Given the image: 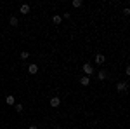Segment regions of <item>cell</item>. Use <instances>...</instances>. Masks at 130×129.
Segmentation results:
<instances>
[{
	"label": "cell",
	"instance_id": "obj_1",
	"mask_svg": "<svg viewBox=\"0 0 130 129\" xmlns=\"http://www.w3.org/2000/svg\"><path fill=\"white\" fill-rule=\"evenodd\" d=\"M82 70H83V73H85L87 77H90V75L94 73V68H92V65H90V63H85V65L82 66Z\"/></svg>",
	"mask_w": 130,
	"mask_h": 129
},
{
	"label": "cell",
	"instance_id": "obj_10",
	"mask_svg": "<svg viewBox=\"0 0 130 129\" xmlns=\"http://www.w3.org/2000/svg\"><path fill=\"white\" fill-rule=\"evenodd\" d=\"M9 23H10V26H18V23H19V19H18L16 16H10V18H9Z\"/></svg>",
	"mask_w": 130,
	"mask_h": 129
},
{
	"label": "cell",
	"instance_id": "obj_4",
	"mask_svg": "<svg viewBox=\"0 0 130 129\" xmlns=\"http://www.w3.org/2000/svg\"><path fill=\"white\" fill-rule=\"evenodd\" d=\"M59 105H61V99L57 98V96H54V98H50V107H52V108H57Z\"/></svg>",
	"mask_w": 130,
	"mask_h": 129
},
{
	"label": "cell",
	"instance_id": "obj_16",
	"mask_svg": "<svg viewBox=\"0 0 130 129\" xmlns=\"http://www.w3.org/2000/svg\"><path fill=\"white\" fill-rule=\"evenodd\" d=\"M28 129H38V127H37V126H30Z\"/></svg>",
	"mask_w": 130,
	"mask_h": 129
},
{
	"label": "cell",
	"instance_id": "obj_15",
	"mask_svg": "<svg viewBox=\"0 0 130 129\" xmlns=\"http://www.w3.org/2000/svg\"><path fill=\"white\" fill-rule=\"evenodd\" d=\"M123 14H125V16H128V14H130V9H128V7H125V9H123Z\"/></svg>",
	"mask_w": 130,
	"mask_h": 129
},
{
	"label": "cell",
	"instance_id": "obj_5",
	"mask_svg": "<svg viewBox=\"0 0 130 129\" xmlns=\"http://www.w3.org/2000/svg\"><path fill=\"white\" fill-rule=\"evenodd\" d=\"M80 84L83 86V87H87V86H90V77H87V75H83V77H80Z\"/></svg>",
	"mask_w": 130,
	"mask_h": 129
},
{
	"label": "cell",
	"instance_id": "obj_11",
	"mask_svg": "<svg viewBox=\"0 0 130 129\" xmlns=\"http://www.w3.org/2000/svg\"><path fill=\"white\" fill-rule=\"evenodd\" d=\"M61 21H62V18H61L59 14H56V16H52V23H54V25H59Z\"/></svg>",
	"mask_w": 130,
	"mask_h": 129
},
{
	"label": "cell",
	"instance_id": "obj_12",
	"mask_svg": "<svg viewBox=\"0 0 130 129\" xmlns=\"http://www.w3.org/2000/svg\"><path fill=\"white\" fill-rule=\"evenodd\" d=\"M71 5L78 9V7H82V5H83V2H82V0H73V2H71Z\"/></svg>",
	"mask_w": 130,
	"mask_h": 129
},
{
	"label": "cell",
	"instance_id": "obj_7",
	"mask_svg": "<svg viewBox=\"0 0 130 129\" xmlns=\"http://www.w3.org/2000/svg\"><path fill=\"white\" fill-rule=\"evenodd\" d=\"M38 72V66H37V63H31L30 66H28V73H31V75H35Z\"/></svg>",
	"mask_w": 130,
	"mask_h": 129
},
{
	"label": "cell",
	"instance_id": "obj_3",
	"mask_svg": "<svg viewBox=\"0 0 130 129\" xmlns=\"http://www.w3.org/2000/svg\"><path fill=\"white\" fill-rule=\"evenodd\" d=\"M95 63H97V65H104V63H106V56H104V54H95Z\"/></svg>",
	"mask_w": 130,
	"mask_h": 129
},
{
	"label": "cell",
	"instance_id": "obj_17",
	"mask_svg": "<svg viewBox=\"0 0 130 129\" xmlns=\"http://www.w3.org/2000/svg\"><path fill=\"white\" fill-rule=\"evenodd\" d=\"M54 129H61V127H54Z\"/></svg>",
	"mask_w": 130,
	"mask_h": 129
},
{
	"label": "cell",
	"instance_id": "obj_9",
	"mask_svg": "<svg viewBox=\"0 0 130 129\" xmlns=\"http://www.w3.org/2000/svg\"><path fill=\"white\" fill-rule=\"evenodd\" d=\"M5 103H7V105H16V98H14V96H12V94H9V96H5Z\"/></svg>",
	"mask_w": 130,
	"mask_h": 129
},
{
	"label": "cell",
	"instance_id": "obj_2",
	"mask_svg": "<svg viewBox=\"0 0 130 129\" xmlns=\"http://www.w3.org/2000/svg\"><path fill=\"white\" fill-rule=\"evenodd\" d=\"M116 91H118V92H127V91H128L127 82H118V84H116Z\"/></svg>",
	"mask_w": 130,
	"mask_h": 129
},
{
	"label": "cell",
	"instance_id": "obj_14",
	"mask_svg": "<svg viewBox=\"0 0 130 129\" xmlns=\"http://www.w3.org/2000/svg\"><path fill=\"white\" fill-rule=\"evenodd\" d=\"M14 108H16V112H23V105H21V103H16Z\"/></svg>",
	"mask_w": 130,
	"mask_h": 129
},
{
	"label": "cell",
	"instance_id": "obj_8",
	"mask_svg": "<svg viewBox=\"0 0 130 129\" xmlns=\"http://www.w3.org/2000/svg\"><path fill=\"white\" fill-rule=\"evenodd\" d=\"M30 9H31V7L28 5V4H23V5L19 7V12H21V14H28V12H30Z\"/></svg>",
	"mask_w": 130,
	"mask_h": 129
},
{
	"label": "cell",
	"instance_id": "obj_13",
	"mask_svg": "<svg viewBox=\"0 0 130 129\" xmlns=\"http://www.w3.org/2000/svg\"><path fill=\"white\" fill-rule=\"evenodd\" d=\"M28 58H30V52H28V51H23V52H21V60L24 61V60H28Z\"/></svg>",
	"mask_w": 130,
	"mask_h": 129
},
{
	"label": "cell",
	"instance_id": "obj_6",
	"mask_svg": "<svg viewBox=\"0 0 130 129\" xmlns=\"http://www.w3.org/2000/svg\"><path fill=\"white\" fill-rule=\"evenodd\" d=\"M97 79L99 80H106L108 79V72H106V70H99V72H97Z\"/></svg>",
	"mask_w": 130,
	"mask_h": 129
}]
</instances>
